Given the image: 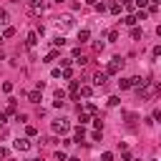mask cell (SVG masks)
<instances>
[{"label":"cell","mask_w":161,"mask_h":161,"mask_svg":"<svg viewBox=\"0 0 161 161\" xmlns=\"http://www.w3.org/2000/svg\"><path fill=\"white\" fill-rule=\"evenodd\" d=\"M156 93H158V86H156L153 80H146V83L138 88V98H141V101H146V98H153Z\"/></svg>","instance_id":"cell-1"},{"label":"cell","mask_w":161,"mask_h":161,"mask_svg":"<svg viewBox=\"0 0 161 161\" xmlns=\"http://www.w3.org/2000/svg\"><path fill=\"white\" fill-rule=\"evenodd\" d=\"M121 68H123V58L121 55H113L111 63H108V68H106V73L108 75H116V73H121Z\"/></svg>","instance_id":"cell-2"},{"label":"cell","mask_w":161,"mask_h":161,"mask_svg":"<svg viewBox=\"0 0 161 161\" xmlns=\"http://www.w3.org/2000/svg\"><path fill=\"white\" fill-rule=\"evenodd\" d=\"M50 128H53V133H68V131H70V123H68L65 118H58V121L50 123Z\"/></svg>","instance_id":"cell-3"},{"label":"cell","mask_w":161,"mask_h":161,"mask_svg":"<svg viewBox=\"0 0 161 161\" xmlns=\"http://www.w3.org/2000/svg\"><path fill=\"white\" fill-rule=\"evenodd\" d=\"M55 23H58V28H73V25H75V23H73V15H58Z\"/></svg>","instance_id":"cell-4"},{"label":"cell","mask_w":161,"mask_h":161,"mask_svg":"<svg viewBox=\"0 0 161 161\" xmlns=\"http://www.w3.org/2000/svg\"><path fill=\"white\" fill-rule=\"evenodd\" d=\"M30 146H33V143H30L28 138H18V141H13V148H15V151H30Z\"/></svg>","instance_id":"cell-5"},{"label":"cell","mask_w":161,"mask_h":161,"mask_svg":"<svg viewBox=\"0 0 161 161\" xmlns=\"http://www.w3.org/2000/svg\"><path fill=\"white\" fill-rule=\"evenodd\" d=\"M106 80H108V73H106V70H98V73L93 75V83H96L98 88H103V86H106Z\"/></svg>","instance_id":"cell-6"},{"label":"cell","mask_w":161,"mask_h":161,"mask_svg":"<svg viewBox=\"0 0 161 161\" xmlns=\"http://www.w3.org/2000/svg\"><path fill=\"white\" fill-rule=\"evenodd\" d=\"M30 8H33V13H43L48 8V3L45 0H30Z\"/></svg>","instance_id":"cell-7"},{"label":"cell","mask_w":161,"mask_h":161,"mask_svg":"<svg viewBox=\"0 0 161 161\" xmlns=\"http://www.w3.org/2000/svg\"><path fill=\"white\" fill-rule=\"evenodd\" d=\"M83 138H86V128H83V126H78V128H75V133H73V141H75V143H80Z\"/></svg>","instance_id":"cell-8"},{"label":"cell","mask_w":161,"mask_h":161,"mask_svg":"<svg viewBox=\"0 0 161 161\" xmlns=\"http://www.w3.org/2000/svg\"><path fill=\"white\" fill-rule=\"evenodd\" d=\"M28 101H30V103H40V101H43V98H40V91H38V88L30 91V93H28Z\"/></svg>","instance_id":"cell-9"},{"label":"cell","mask_w":161,"mask_h":161,"mask_svg":"<svg viewBox=\"0 0 161 161\" xmlns=\"http://www.w3.org/2000/svg\"><path fill=\"white\" fill-rule=\"evenodd\" d=\"M78 121H80V126L91 121V113H88V111H80V106H78Z\"/></svg>","instance_id":"cell-10"},{"label":"cell","mask_w":161,"mask_h":161,"mask_svg":"<svg viewBox=\"0 0 161 161\" xmlns=\"http://www.w3.org/2000/svg\"><path fill=\"white\" fill-rule=\"evenodd\" d=\"M91 93H93L91 86H80V88H78V96H83V98H91Z\"/></svg>","instance_id":"cell-11"},{"label":"cell","mask_w":161,"mask_h":161,"mask_svg":"<svg viewBox=\"0 0 161 161\" xmlns=\"http://www.w3.org/2000/svg\"><path fill=\"white\" fill-rule=\"evenodd\" d=\"M13 35H15V28H13V25H5V30H3V40L13 38Z\"/></svg>","instance_id":"cell-12"},{"label":"cell","mask_w":161,"mask_h":161,"mask_svg":"<svg viewBox=\"0 0 161 161\" xmlns=\"http://www.w3.org/2000/svg\"><path fill=\"white\" fill-rule=\"evenodd\" d=\"M35 43H38V33H35V30H30V33H28V45L33 48Z\"/></svg>","instance_id":"cell-13"},{"label":"cell","mask_w":161,"mask_h":161,"mask_svg":"<svg viewBox=\"0 0 161 161\" xmlns=\"http://www.w3.org/2000/svg\"><path fill=\"white\" fill-rule=\"evenodd\" d=\"M8 20H10L8 10H5V8H0V25H8Z\"/></svg>","instance_id":"cell-14"},{"label":"cell","mask_w":161,"mask_h":161,"mask_svg":"<svg viewBox=\"0 0 161 161\" xmlns=\"http://www.w3.org/2000/svg\"><path fill=\"white\" fill-rule=\"evenodd\" d=\"M88 38H91L88 30H80V33H78V43H88Z\"/></svg>","instance_id":"cell-15"},{"label":"cell","mask_w":161,"mask_h":161,"mask_svg":"<svg viewBox=\"0 0 161 161\" xmlns=\"http://www.w3.org/2000/svg\"><path fill=\"white\" fill-rule=\"evenodd\" d=\"M108 10H111V15H118V13H121V3H111Z\"/></svg>","instance_id":"cell-16"},{"label":"cell","mask_w":161,"mask_h":161,"mask_svg":"<svg viewBox=\"0 0 161 161\" xmlns=\"http://www.w3.org/2000/svg\"><path fill=\"white\" fill-rule=\"evenodd\" d=\"M123 23H126L128 28H136V18H133V15H126V18H123Z\"/></svg>","instance_id":"cell-17"},{"label":"cell","mask_w":161,"mask_h":161,"mask_svg":"<svg viewBox=\"0 0 161 161\" xmlns=\"http://www.w3.org/2000/svg\"><path fill=\"white\" fill-rule=\"evenodd\" d=\"M55 58H58V50H50V53L45 55V60H43V63H53Z\"/></svg>","instance_id":"cell-18"},{"label":"cell","mask_w":161,"mask_h":161,"mask_svg":"<svg viewBox=\"0 0 161 161\" xmlns=\"http://www.w3.org/2000/svg\"><path fill=\"white\" fill-rule=\"evenodd\" d=\"M60 78L70 80V78H73V70H70V68H63V70H60Z\"/></svg>","instance_id":"cell-19"},{"label":"cell","mask_w":161,"mask_h":161,"mask_svg":"<svg viewBox=\"0 0 161 161\" xmlns=\"http://www.w3.org/2000/svg\"><path fill=\"white\" fill-rule=\"evenodd\" d=\"M118 86H121V91L131 88V78H121V80H118Z\"/></svg>","instance_id":"cell-20"},{"label":"cell","mask_w":161,"mask_h":161,"mask_svg":"<svg viewBox=\"0 0 161 161\" xmlns=\"http://www.w3.org/2000/svg\"><path fill=\"white\" fill-rule=\"evenodd\" d=\"M98 161H113V153H111V151H103V153H101V158H98Z\"/></svg>","instance_id":"cell-21"},{"label":"cell","mask_w":161,"mask_h":161,"mask_svg":"<svg viewBox=\"0 0 161 161\" xmlns=\"http://www.w3.org/2000/svg\"><path fill=\"white\" fill-rule=\"evenodd\" d=\"M25 133H28V138H33V136L38 133V128H35V126H28V128H25Z\"/></svg>","instance_id":"cell-22"},{"label":"cell","mask_w":161,"mask_h":161,"mask_svg":"<svg viewBox=\"0 0 161 161\" xmlns=\"http://www.w3.org/2000/svg\"><path fill=\"white\" fill-rule=\"evenodd\" d=\"M133 5L141 10V8H148V0H133Z\"/></svg>","instance_id":"cell-23"},{"label":"cell","mask_w":161,"mask_h":161,"mask_svg":"<svg viewBox=\"0 0 161 161\" xmlns=\"http://www.w3.org/2000/svg\"><path fill=\"white\" fill-rule=\"evenodd\" d=\"M133 18H136V23H138V20H146V10H138Z\"/></svg>","instance_id":"cell-24"},{"label":"cell","mask_w":161,"mask_h":161,"mask_svg":"<svg viewBox=\"0 0 161 161\" xmlns=\"http://www.w3.org/2000/svg\"><path fill=\"white\" fill-rule=\"evenodd\" d=\"M131 38L138 40V38H141V28H131Z\"/></svg>","instance_id":"cell-25"},{"label":"cell","mask_w":161,"mask_h":161,"mask_svg":"<svg viewBox=\"0 0 161 161\" xmlns=\"http://www.w3.org/2000/svg\"><path fill=\"white\" fill-rule=\"evenodd\" d=\"M55 98H58V101H65V91L58 88V91H55Z\"/></svg>","instance_id":"cell-26"},{"label":"cell","mask_w":161,"mask_h":161,"mask_svg":"<svg viewBox=\"0 0 161 161\" xmlns=\"http://www.w3.org/2000/svg\"><path fill=\"white\" fill-rule=\"evenodd\" d=\"M118 103H121L118 96H111V98H108V106H118Z\"/></svg>","instance_id":"cell-27"},{"label":"cell","mask_w":161,"mask_h":161,"mask_svg":"<svg viewBox=\"0 0 161 161\" xmlns=\"http://www.w3.org/2000/svg\"><path fill=\"white\" fill-rule=\"evenodd\" d=\"M86 111H88V113H91V116H96V113H98V108H96V106H93V103H88V106H86Z\"/></svg>","instance_id":"cell-28"},{"label":"cell","mask_w":161,"mask_h":161,"mask_svg":"<svg viewBox=\"0 0 161 161\" xmlns=\"http://www.w3.org/2000/svg\"><path fill=\"white\" fill-rule=\"evenodd\" d=\"M108 40H111V43L118 40V30H111V33H108Z\"/></svg>","instance_id":"cell-29"},{"label":"cell","mask_w":161,"mask_h":161,"mask_svg":"<svg viewBox=\"0 0 161 161\" xmlns=\"http://www.w3.org/2000/svg\"><path fill=\"white\" fill-rule=\"evenodd\" d=\"M3 91H5V93H10V91H13V83H10V80H5V83H3Z\"/></svg>","instance_id":"cell-30"},{"label":"cell","mask_w":161,"mask_h":161,"mask_svg":"<svg viewBox=\"0 0 161 161\" xmlns=\"http://www.w3.org/2000/svg\"><path fill=\"white\" fill-rule=\"evenodd\" d=\"M8 156H10V151H8L5 146H0V158H8Z\"/></svg>","instance_id":"cell-31"},{"label":"cell","mask_w":161,"mask_h":161,"mask_svg":"<svg viewBox=\"0 0 161 161\" xmlns=\"http://www.w3.org/2000/svg\"><path fill=\"white\" fill-rule=\"evenodd\" d=\"M5 121H8V113H0V131L5 128Z\"/></svg>","instance_id":"cell-32"},{"label":"cell","mask_w":161,"mask_h":161,"mask_svg":"<svg viewBox=\"0 0 161 161\" xmlns=\"http://www.w3.org/2000/svg\"><path fill=\"white\" fill-rule=\"evenodd\" d=\"M53 43H55V45H65V38H63V35H58V38H55Z\"/></svg>","instance_id":"cell-33"},{"label":"cell","mask_w":161,"mask_h":161,"mask_svg":"<svg viewBox=\"0 0 161 161\" xmlns=\"http://www.w3.org/2000/svg\"><path fill=\"white\" fill-rule=\"evenodd\" d=\"M70 63H73V58H65V60H60V65H63V68H70Z\"/></svg>","instance_id":"cell-34"},{"label":"cell","mask_w":161,"mask_h":161,"mask_svg":"<svg viewBox=\"0 0 161 161\" xmlns=\"http://www.w3.org/2000/svg\"><path fill=\"white\" fill-rule=\"evenodd\" d=\"M8 113H15V101L10 98V103H8Z\"/></svg>","instance_id":"cell-35"},{"label":"cell","mask_w":161,"mask_h":161,"mask_svg":"<svg viewBox=\"0 0 161 161\" xmlns=\"http://www.w3.org/2000/svg\"><path fill=\"white\" fill-rule=\"evenodd\" d=\"M93 126H96V131H101V128H103V123H101V118H93Z\"/></svg>","instance_id":"cell-36"},{"label":"cell","mask_w":161,"mask_h":161,"mask_svg":"<svg viewBox=\"0 0 161 161\" xmlns=\"http://www.w3.org/2000/svg\"><path fill=\"white\" fill-rule=\"evenodd\" d=\"M55 158H58V161H68V156H65L63 151H58V153H55Z\"/></svg>","instance_id":"cell-37"},{"label":"cell","mask_w":161,"mask_h":161,"mask_svg":"<svg viewBox=\"0 0 161 161\" xmlns=\"http://www.w3.org/2000/svg\"><path fill=\"white\" fill-rule=\"evenodd\" d=\"M151 53H153V58H158V55H161V45H156V48H153Z\"/></svg>","instance_id":"cell-38"},{"label":"cell","mask_w":161,"mask_h":161,"mask_svg":"<svg viewBox=\"0 0 161 161\" xmlns=\"http://www.w3.org/2000/svg\"><path fill=\"white\" fill-rule=\"evenodd\" d=\"M68 161H80V158H78V156H70V158H68Z\"/></svg>","instance_id":"cell-39"},{"label":"cell","mask_w":161,"mask_h":161,"mask_svg":"<svg viewBox=\"0 0 161 161\" xmlns=\"http://www.w3.org/2000/svg\"><path fill=\"white\" fill-rule=\"evenodd\" d=\"M13 3H20V0H13Z\"/></svg>","instance_id":"cell-40"},{"label":"cell","mask_w":161,"mask_h":161,"mask_svg":"<svg viewBox=\"0 0 161 161\" xmlns=\"http://www.w3.org/2000/svg\"><path fill=\"white\" fill-rule=\"evenodd\" d=\"M158 88H161V86H158Z\"/></svg>","instance_id":"cell-41"},{"label":"cell","mask_w":161,"mask_h":161,"mask_svg":"<svg viewBox=\"0 0 161 161\" xmlns=\"http://www.w3.org/2000/svg\"><path fill=\"white\" fill-rule=\"evenodd\" d=\"M0 40H3V38H0Z\"/></svg>","instance_id":"cell-42"},{"label":"cell","mask_w":161,"mask_h":161,"mask_svg":"<svg viewBox=\"0 0 161 161\" xmlns=\"http://www.w3.org/2000/svg\"><path fill=\"white\" fill-rule=\"evenodd\" d=\"M28 3H30V0H28Z\"/></svg>","instance_id":"cell-43"}]
</instances>
